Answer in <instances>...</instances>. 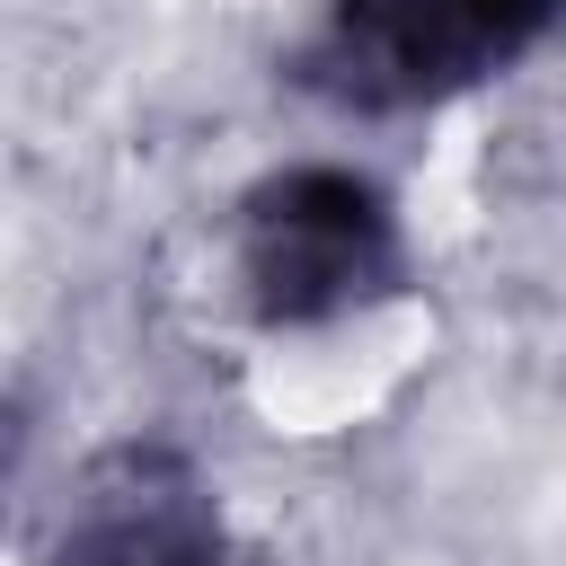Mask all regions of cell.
Returning a JSON list of instances; mask_svg holds the SVG:
<instances>
[{"label": "cell", "mask_w": 566, "mask_h": 566, "mask_svg": "<svg viewBox=\"0 0 566 566\" xmlns=\"http://www.w3.org/2000/svg\"><path fill=\"white\" fill-rule=\"evenodd\" d=\"M230 274H239V310L265 336H310L407 292V230L363 168L301 159L239 195Z\"/></svg>", "instance_id": "6da1fadb"}, {"label": "cell", "mask_w": 566, "mask_h": 566, "mask_svg": "<svg viewBox=\"0 0 566 566\" xmlns=\"http://www.w3.org/2000/svg\"><path fill=\"white\" fill-rule=\"evenodd\" d=\"M566 27V0H327L292 80L336 115H416L504 80Z\"/></svg>", "instance_id": "7a4b0ae2"}, {"label": "cell", "mask_w": 566, "mask_h": 566, "mask_svg": "<svg viewBox=\"0 0 566 566\" xmlns=\"http://www.w3.org/2000/svg\"><path fill=\"white\" fill-rule=\"evenodd\" d=\"M221 557H230L221 495L159 433H124L88 451L44 539V566H221Z\"/></svg>", "instance_id": "3957f363"}, {"label": "cell", "mask_w": 566, "mask_h": 566, "mask_svg": "<svg viewBox=\"0 0 566 566\" xmlns=\"http://www.w3.org/2000/svg\"><path fill=\"white\" fill-rule=\"evenodd\" d=\"M221 566H274V557H256V548H230V557H221Z\"/></svg>", "instance_id": "277c9868"}]
</instances>
